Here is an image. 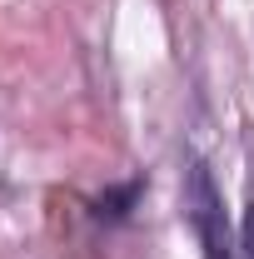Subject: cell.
<instances>
[{
  "label": "cell",
  "instance_id": "1",
  "mask_svg": "<svg viewBox=\"0 0 254 259\" xmlns=\"http://www.w3.org/2000/svg\"><path fill=\"white\" fill-rule=\"evenodd\" d=\"M185 209H190L194 229H199V239H204V254L209 259H229V249H224V209H220V194H215V185H209V169H204V164L190 169Z\"/></svg>",
  "mask_w": 254,
  "mask_h": 259
},
{
  "label": "cell",
  "instance_id": "2",
  "mask_svg": "<svg viewBox=\"0 0 254 259\" xmlns=\"http://www.w3.org/2000/svg\"><path fill=\"white\" fill-rule=\"evenodd\" d=\"M244 249H249V259H254V204H249V214H244Z\"/></svg>",
  "mask_w": 254,
  "mask_h": 259
}]
</instances>
